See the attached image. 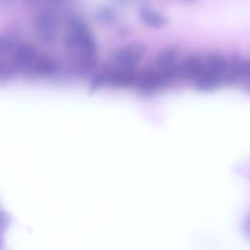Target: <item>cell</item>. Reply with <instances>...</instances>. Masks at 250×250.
Segmentation results:
<instances>
[{"instance_id":"1","label":"cell","mask_w":250,"mask_h":250,"mask_svg":"<svg viewBox=\"0 0 250 250\" xmlns=\"http://www.w3.org/2000/svg\"><path fill=\"white\" fill-rule=\"evenodd\" d=\"M228 57L217 51H211L203 57L202 69L193 82V87L201 93L217 90L224 84Z\"/></svg>"},{"instance_id":"11","label":"cell","mask_w":250,"mask_h":250,"mask_svg":"<svg viewBox=\"0 0 250 250\" xmlns=\"http://www.w3.org/2000/svg\"><path fill=\"white\" fill-rule=\"evenodd\" d=\"M243 90H244V91H246L247 93H249V94H250V79H249V81L246 83V85L244 86Z\"/></svg>"},{"instance_id":"10","label":"cell","mask_w":250,"mask_h":250,"mask_svg":"<svg viewBox=\"0 0 250 250\" xmlns=\"http://www.w3.org/2000/svg\"><path fill=\"white\" fill-rule=\"evenodd\" d=\"M26 4L28 5H31V6H35V5H38L41 3L42 0H23Z\"/></svg>"},{"instance_id":"6","label":"cell","mask_w":250,"mask_h":250,"mask_svg":"<svg viewBox=\"0 0 250 250\" xmlns=\"http://www.w3.org/2000/svg\"><path fill=\"white\" fill-rule=\"evenodd\" d=\"M181 60L180 48L173 45L162 49L155 57L152 66L162 70L174 69Z\"/></svg>"},{"instance_id":"7","label":"cell","mask_w":250,"mask_h":250,"mask_svg":"<svg viewBox=\"0 0 250 250\" xmlns=\"http://www.w3.org/2000/svg\"><path fill=\"white\" fill-rule=\"evenodd\" d=\"M139 17L141 21L150 28H161L168 23V19L162 13L148 6L139 9Z\"/></svg>"},{"instance_id":"9","label":"cell","mask_w":250,"mask_h":250,"mask_svg":"<svg viewBox=\"0 0 250 250\" xmlns=\"http://www.w3.org/2000/svg\"><path fill=\"white\" fill-rule=\"evenodd\" d=\"M132 32V29L128 26H123V27H120L118 30H117V34L119 36H122V37H125V36H128L130 35Z\"/></svg>"},{"instance_id":"13","label":"cell","mask_w":250,"mask_h":250,"mask_svg":"<svg viewBox=\"0 0 250 250\" xmlns=\"http://www.w3.org/2000/svg\"><path fill=\"white\" fill-rule=\"evenodd\" d=\"M184 1H187V2H192V1H194V0H184Z\"/></svg>"},{"instance_id":"3","label":"cell","mask_w":250,"mask_h":250,"mask_svg":"<svg viewBox=\"0 0 250 250\" xmlns=\"http://www.w3.org/2000/svg\"><path fill=\"white\" fill-rule=\"evenodd\" d=\"M99 71L105 77L106 88L111 89L135 88L141 73L138 67H120L108 62L104 63Z\"/></svg>"},{"instance_id":"8","label":"cell","mask_w":250,"mask_h":250,"mask_svg":"<svg viewBox=\"0 0 250 250\" xmlns=\"http://www.w3.org/2000/svg\"><path fill=\"white\" fill-rule=\"evenodd\" d=\"M117 18H118V16H117L116 11L108 6L101 7L100 9L97 10V12L95 14L96 21L100 24L104 25V26L112 25L113 23H115L117 21Z\"/></svg>"},{"instance_id":"5","label":"cell","mask_w":250,"mask_h":250,"mask_svg":"<svg viewBox=\"0 0 250 250\" xmlns=\"http://www.w3.org/2000/svg\"><path fill=\"white\" fill-rule=\"evenodd\" d=\"M203 64V57L195 54L187 55L178 62L177 80L182 82H194L198 77Z\"/></svg>"},{"instance_id":"12","label":"cell","mask_w":250,"mask_h":250,"mask_svg":"<svg viewBox=\"0 0 250 250\" xmlns=\"http://www.w3.org/2000/svg\"><path fill=\"white\" fill-rule=\"evenodd\" d=\"M52 1L57 2V3H61V2H64V1H66V0H52Z\"/></svg>"},{"instance_id":"4","label":"cell","mask_w":250,"mask_h":250,"mask_svg":"<svg viewBox=\"0 0 250 250\" xmlns=\"http://www.w3.org/2000/svg\"><path fill=\"white\" fill-rule=\"evenodd\" d=\"M146 53L142 42H131L113 49L108 56V63L120 67H138Z\"/></svg>"},{"instance_id":"2","label":"cell","mask_w":250,"mask_h":250,"mask_svg":"<svg viewBox=\"0 0 250 250\" xmlns=\"http://www.w3.org/2000/svg\"><path fill=\"white\" fill-rule=\"evenodd\" d=\"M175 81H178L177 67L174 69L162 70L151 65L140 73L135 88L140 95L149 97L167 89Z\"/></svg>"}]
</instances>
